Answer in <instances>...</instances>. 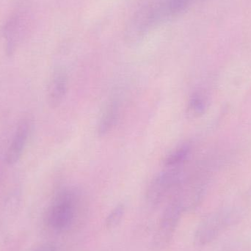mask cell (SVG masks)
Segmentation results:
<instances>
[{
	"label": "cell",
	"instance_id": "cell-12",
	"mask_svg": "<svg viewBox=\"0 0 251 251\" xmlns=\"http://www.w3.org/2000/svg\"><path fill=\"white\" fill-rule=\"evenodd\" d=\"M56 249L52 245H44V246H40L36 249L32 251H55Z\"/></svg>",
	"mask_w": 251,
	"mask_h": 251
},
{
	"label": "cell",
	"instance_id": "cell-8",
	"mask_svg": "<svg viewBox=\"0 0 251 251\" xmlns=\"http://www.w3.org/2000/svg\"><path fill=\"white\" fill-rule=\"evenodd\" d=\"M191 153V146L189 143H184L174 148L165 156L163 161V167L173 169H183L188 160Z\"/></svg>",
	"mask_w": 251,
	"mask_h": 251
},
{
	"label": "cell",
	"instance_id": "cell-4",
	"mask_svg": "<svg viewBox=\"0 0 251 251\" xmlns=\"http://www.w3.org/2000/svg\"><path fill=\"white\" fill-rule=\"evenodd\" d=\"M231 223V220L228 219V216L224 214H218L206 218L198 228L196 234V242L200 246L207 245L213 241Z\"/></svg>",
	"mask_w": 251,
	"mask_h": 251
},
{
	"label": "cell",
	"instance_id": "cell-11",
	"mask_svg": "<svg viewBox=\"0 0 251 251\" xmlns=\"http://www.w3.org/2000/svg\"><path fill=\"white\" fill-rule=\"evenodd\" d=\"M125 205L119 204L111 211L107 219H106V226L107 228H116L123 218L125 215Z\"/></svg>",
	"mask_w": 251,
	"mask_h": 251
},
{
	"label": "cell",
	"instance_id": "cell-5",
	"mask_svg": "<svg viewBox=\"0 0 251 251\" xmlns=\"http://www.w3.org/2000/svg\"><path fill=\"white\" fill-rule=\"evenodd\" d=\"M29 130L30 125L28 120L23 119L19 122L13 140L6 152L5 161L7 165L12 166L19 162L27 142Z\"/></svg>",
	"mask_w": 251,
	"mask_h": 251
},
{
	"label": "cell",
	"instance_id": "cell-1",
	"mask_svg": "<svg viewBox=\"0 0 251 251\" xmlns=\"http://www.w3.org/2000/svg\"><path fill=\"white\" fill-rule=\"evenodd\" d=\"M81 195L73 189L62 190L49 209L47 224L51 229L65 231L70 229L79 219L82 210Z\"/></svg>",
	"mask_w": 251,
	"mask_h": 251
},
{
	"label": "cell",
	"instance_id": "cell-2",
	"mask_svg": "<svg viewBox=\"0 0 251 251\" xmlns=\"http://www.w3.org/2000/svg\"><path fill=\"white\" fill-rule=\"evenodd\" d=\"M182 170L164 168L155 176L146 190V199L151 206H159L174 196L183 181Z\"/></svg>",
	"mask_w": 251,
	"mask_h": 251
},
{
	"label": "cell",
	"instance_id": "cell-6",
	"mask_svg": "<svg viewBox=\"0 0 251 251\" xmlns=\"http://www.w3.org/2000/svg\"><path fill=\"white\" fill-rule=\"evenodd\" d=\"M68 89V76L63 69H56L51 75L47 93L48 102L51 107H57L66 97Z\"/></svg>",
	"mask_w": 251,
	"mask_h": 251
},
{
	"label": "cell",
	"instance_id": "cell-7",
	"mask_svg": "<svg viewBox=\"0 0 251 251\" xmlns=\"http://www.w3.org/2000/svg\"><path fill=\"white\" fill-rule=\"evenodd\" d=\"M120 116V106L116 101H110L103 110L97 126L100 137L107 135L115 128Z\"/></svg>",
	"mask_w": 251,
	"mask_h": 251
},
{
	"label": "cell",
	"instance_id": "cell-3",
	"mask_svg": "<svg viewBox=\"0 0 251 251\" xmlns=\"http://www.w3.org/2000/svg\"><path fill=\"white\" fill-rule=\"evenodd\" d=\"M184 210L176 199L172 198L165 208L156 235V242L159 246L168 244L178 226Z\"/></svg>",
	"mask_w": 251,
	"mask_h": 251
},
{
	"label": "cell",
	"instance_id": "cell-9",
	"mask_svg": "<svg viewBox=\"0 0 251 251\" xmlns=\"http://www.w3.org/2000/svg\"><path fill=\"white\" fill-rule=\"evenodd\" d=\"M209 106V100L205 92L196 91L192 94L187 104V113L191 117L201 116L206 113Z\"/></svg>",
	"mask_w": 251,
	"mask_h": 251
},
{
	"label": "cell",
	"instance_id": "cell-10",
	"mask_svg": "<svg viewBox=\"0 0 251 251\" xmlns=\"http://www.w3.org/2000/svg\"><path fill=\"white\" fill-rule=\"evenodd\" d=\"M191 0H166L159 5L164 18L179 14L187 8Z\"/></svg>",
	"mask_w": 251,
	"mask_h": 251
}]
</instances>
